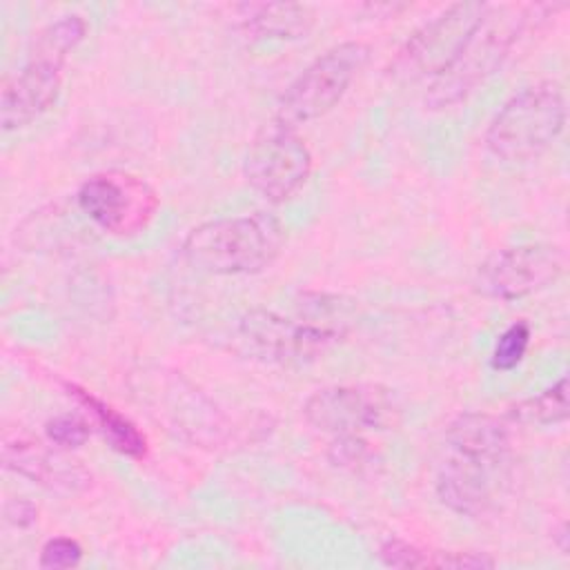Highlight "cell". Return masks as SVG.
Masks as SVG:
<instances>
[{"mask_svg":"<svg viewBox=\"0 0 570 570\" xmlns=\"http://www.w3.org/2000/svg\"><path fill=\"white\" fill-rule=\"evenodd\" d=\"M443 445L434 474L439 501L463 517L488 512L510 461L505 423L488 412L459 414L448 425Z\"/></svg>","mask_w":570,"mask_h":570,"instance_id":"obj_1","label":"cell"},{"mask_svg":"<svg viewBox=\"0 0 570 570\" xmlns=\"http://www.w3.org/2000/svg\"><path fill=\"white\" fill-rule=\"evenodd\" d=\"M287 243L283 220L269 212L223 216L196 225L183 240L185 263L209 276L258 274Z\"/></svg>","mask_w":570,"mask_h":570,"instance_id":"obj_2","label":"cell"},{"mask_svg":"<svg viewBox=\"0 0 570 570\" xmlns=\"http://www.w3.org/2000/svg\"><path fill=\"white\" fill-rule=\"evenodd\" d=\"M85 36L87 22L76 13L62 16L38 31L24 67L2 87L0 122L4 131L33 122L56 102L62 67Z\"/></svg>","mask_w":570,"mask_h":570,"instance_id":"obj_3","label":"cell"},{"mask_svg":"<svg viewBox=\"0 0 570 570\" xmlns=\"http://www.w3.org/2000/svg\"><path fill=\"white\" fill-rule=\"evenodd\" d=\"M528 22L530 9L490 4L454 60L434 80H430L423 96L425 107L441 111L465 100L503 65Z\"/></svg>","mask_w":570,"mask_h":570,"instance_id":"obj_4","label":"cell"},{"mask_svg":"<svg viewBox=\"0 0 570 570\" xmlns=\"http://www.w3.org/2000/svg\"><path fill=\"white\" fill-rule=\"evenodd\" d=\"M566 127V96L557 80L514 94L485 129L488 151L503 163H528L552 147Z\"/></svg>","mask_w":570,"mask_h":570,"instance_id":"obj_5","label":"cell"},{"mask_svg":"<svg viewBox=\"0 0 570 570\" xmlns=\"http://www.w3.org/2000/svg\"><path fill=\"white\" fill-rule=\"evenodd\" d=\"M370 60V47L347 40L314 58L278 96L274 118L301 127L332 111Z\"/></svg>","mask_w":570,"mask_h":570,"instance_id":"obj_6","label":"cell"},{"mask_svg":"<svg viewBox=\"0 0 570 570\" xmlns=\"http://www.w3.org/2000/svg\"><path fill=\"white\" fill-rule=\"evenodd\" d=\"M341 332L330 325L303 323L269 309H252L243 314L232 334L229 345L245 358L269 365H305L338 343Z\"/></svg>","mask_w":570,"mask_h":570,"instance_id":"obj_7","label":"cell"},{"mask_svg":"<svg viewBox=\"0 0 570 570\" xmlns=\"http://www.w3.org/2000/svg\"><path fill=\"white\" fill-rule=\"evenodd\" d=\"M490 4L456 2L421 24L387 65V78L396 85L434 80L459 53Z\"/></svg>","mask_w":570,"mask_h":570,"instance_id":"obj_8","label":"cell"},{"mask_svg":"<svg viewBox=\"0 0 570 570\" xmlns=\"http://www.w3.org/2000/svg\"><path fill=\"white\" fill-rule=\"evenodd\" d=\"M78 209L105 234L134 238L145 232L158 214L160 198L140 176L109 169L82 180L76 191Z\"/></svg>","mask_w":570,"mask_h":570,"instance_id":"obj_9","label":"cell"},{"mask_svg":"<svg viewBox=\"0 0 570 570\" xmlns=\"http://www.w3.org/2000/svg\"><path fill=\"white\" fill-rule=\"evenodd\" d=\"M243 174L267 203L281 205L298 194L312 174V151L298 131L272 118L252 138Z\"/></svg>","mask_w":570,"mask_h":570,"instance_id":"obj_10","label":"cell"},{"mask_svg":"<svg viewBox=\"0 0 570 570\" xmlns=\"http://www.w3.org/2000/svg\"><path fill=\"white\" fill-rule=\"evenodd\" d=\"M401 412L394 390L383 385H330L303 403L305 421L334 436L394 430Z\"/></svg>","mask_w":570,"mask_h":570,"instance_id":"obj_11","label":"cell"},{"mask_svg":"<svg viewBox=\"0 0 570 570\" xmlns=\"http://www.w3.org/2000/svg\"><path fill=\"white\" fill-rule=\"evenodd\" d=\"M566 267V254L550 243H521L494 249L476 267L474 287L485 298L517 301L552 285Z\"/></svg>","mask_w":570,"mask_h":570,"instance_id":"obj_12","label":"cell"},{"mask_svg":"<svg viewBox=\"0 0 570 570\" xmlns=\"http://www.w3.org/2000/svg\"><path fill=\"white\" fill-rule=\"evenodd\" d=\"M60 450H51L33 439L13 436L2 445V463L7 470L29 479L45 490L67 497L82 494L91 488V472L82 468L80 461L67 456Z\"/></svg>","mask_w":570,"mask_h":570,"instance_id":"obj_13","label":"cell"},{"mask_svg":"<svg viewBox=\"0 0 570 570\" xmlns=\"http://www.w3.org/2000/svg\"><path fill=\"white\" fill-rule=\"evenodd\" d=\"M236 13L249 40H298L316 22L314 9L296 2H245L236 7Z\"/></svg>","mask_w":570,"mask_h":570,"instance_id":"obj_14","label":"cell"},{"mask_svg":"<svg viewBox=\"0 0 570 570\" xmlns=\"http://www.w3.org/2000/svg\"><path fill=\"white\" fill-rule=\"evenodd\" d=\"M62 390L76 399L96 421L98 430L102 432L105 441L120 452L122 456L129 459H145L149 448H147V436L138 430V425L125 416L120 410H116L114 405L105 403L102 399H98L94 392L85 390L82 385L73 383V381H60Z\"/></svg>","mask_w":570,"mask_h":570,"instance_id":"obj_15","label":"cell"},{"mask_svg":"<svg viewBox=\"0 0 570 570\" xmlns=\"http://www.w3.org/2000/svg\"><path fill=\"white\" fill-rule=\"evenodd\" d=\"M381 563L390 568H492L497 561L488 552H463V550H436L407 543L401 539H390L379 548Z\"/></svg>","mask_w":570,"mask_h":570,"instance_id":"obj_16","label":"cell"},{"mask_svg":"<svg viewBox=\"0 0 570 570\" xmlns=\"http://www.w3.org/2000/svg\"><path fill=\"white\" fill-rule=\"evenodd\" d=\"M508 419L525 425H554L568 419V379L561 376L552 387L523 399L508 410Z\"/></svg>","mask_w":570,"mask_h":570,"instance_id":"obj_17","label":"cell"},{"mask_svg":"<svg viewBox=\"0 0 570 570\" xmlns=\"http://www.w3.org/2000/svg\"><path fill=\"white\" fill-rule=\"evenodd\" d=\"M528 345H530V325L525 321H514L499 334V338L492 347L490 365L497 372L514 370L523 361Z\"/></svg>","mask_w":570,"mask_h":570,"instance_id":"obj_18","label":"cell"},{"mask_svg":"<svg viewBox=\"0 0 570 570\" xmlns=\"http://www.w3.org/2000/svg\"><path fill=\"white\" fill-rule=\"evenodd\" d=\"M45 432L53 445L62 450H73L89 439V423L76 414H58L47 421Z\"/></svg>","mask_w":570,"mask_h":570,"instance_id":"obj_19","label":"cell"},{"mask_svg":"<svg viewBox=\"0 0 570 570\" xmlns=\"http://www.w3.org/2000/svg\"><path fill=\"white\" fill-rule=\"evenodd\" d=\"M82 559V546L71 537H53L40 550V568L47 570H62L76 568Z\"/></svg>","mask_w":570,"mask_h":570,"instance_id":"obj_20","label":"cell"},{"mask_svg":"<svg viewBox=\"0 0 570 570\" xmlns=\"http://www.w3.org/2000/svg\"><path fill=\"white\" fill-rule=\"evenodd\" d=\"M367 454H370V448L363 434H336L327 450L330 461L338 468H356L365 463Z\"/></svg>","mask_w":570,"mask_h":570,"instance_id":"obj_21","label":"cell"},{"mask_svg":"<svg viewBox=\"0 0 570 570\" xmlns=\"http://www.w3.org/2000/svg\"><path fill=\"white\" fill-rule=\"evenodd\" d=\"M4 519L18 528H27L31 523H36L38 519V508L31 503V501H24V499H16V501H9L4 505Z\"/></svg>","mask_w":570,"mask_h":570,"instance_id":"obj_22","label":"cell"}]
</instances>
